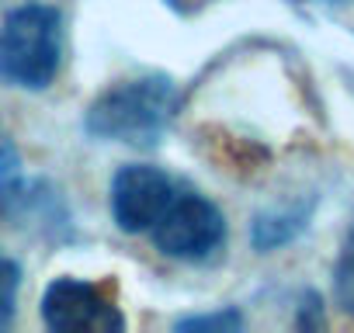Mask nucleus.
Returning a JSON list of instances; mask_svg holds the SVG:
<instances>
[{"instance_id":"obj_1","label":"nucleus","mask_w":354,"mask_h":333,"mask_svg":"<svg viewBox=\"0 0 354 333\" xmlns=\"http://www.w3.org/2000/svg\"><path fill=\"white\" fill-rule=\"evenodd\" d=\"M181 108V91L167 77H142V80H125L111 91H104L87 118L84 129L94 139H118L129 146H149L156 142L167 125L174 122Z\"/></svg>"},{"instance_id":"obj_2","label":"nucleus","mask_w":354,"mask_h":333,"mask_svg":"<svg viewBox=\"0 0 354 333\" xmlns=\"http://www.w3.org/2000/svg\"><path fill=\"white\" fill-rule=\"evenodd\" d=\"M49 4L15 8L0 25V77L25 91H46L59 73L63 28Z\"/></svg>"},{"instance_id":"obj_3","label":"nucleus","mask_w":354,"mask_h":333,"mask_svg":"<svg viewBox=\"0 0 354 333\" xmlns=\"http://www.w3.org/2000/svg\"><path fill=\"white\" fill-rule=\"evenodd\" d=\"M149 233L156 250L174 260H205L226 243V219L202 195H174Z\"/></svg>"},{"instance_id":"obj_4","label":"nucleus","mask_w":354,"mask_h":333,"mask_svg":"<svg viewBox=\"0 0 354 333\" xmlns=\"http://www.w3.org/2000/svg\"><path fill=\"white\" fill-rule=\"evenodd\" d=\"M174 198V184L163 171L129 163L111 181V216L122 233H149Z\"/></svg>"},{"instance_id":"obj_5","label":"nucleus","mask_w":354,"mask_h":333,"mask_svg":"<svg viewBox=\"0 0 354 333\" xmlns=\"http://www.w3.org/2000/svg\"><path fill=\"white\" fill-rule=\"evenodd\" d=\"M42 323L56 333H84V330H122L125 319L118 309L101 298V292L77 278H59L42 295Z\"/></svg>"},{"instance_id":"obj_6","label":"nucleus","mask_w":354,"mask_h":333,"mask_svg":"<svg viewBox=\"0 0 354 333\" xmlns=\"http://www.w3.org/2000/svg\"><path fill=\"white\" fill-rule=\"evenodd\" d=\"M302 226H306V212H295V216H261L254 222V243L261 250H274V247L295 240Z\"/></svg>"},{"instance_id":"obj_7","label":"nucleus","mask_w":354,"mask_h":333,"mask_svg":"<svg viewBox=\"0 0 354 333\" xmlns=\"http://www.w3.org/2000/svg\"><path fill=\"white\" fill-rule=\"evenodd\" d=\"M333 298L347 316H354V222L344 236V247H340V257L333 267Z\"/></svg>"},{"instance_id":"obj_8","label":"nucleus","mask_w":354,"mask_h":333,"mask_svg":"<svg viewBox=\"0 0 354 333\" xmlns=\"http://www.w3.org/2000/svg\"><path fill=\"white\" fill-rule=\"evenodd\" d=\"M18 184H21V160H18L15 142L0 129V216H4V209L18 195Z\"/></svg>"},{"instance_id":"obj_9","label":"nucleus","mask_w":354,"mask_h":333,"mask_svg":"<svg viewBox=\"0 0 354 333\" xmlns=\"http://www.w3.org/2000/svg\"><path fill=\"white\" fill-rule=\"evenodd\" d=\"M18 285H21V271L11 257L0 254V330L15 319V302H18Z\"/></svg>"},{"instance_id":"obj_10","label":"nucleus","mask_w":354,"mask_h":333,"mask_svg":"<svg viewBox=\"0 0 354 333\" xmlns=\"http://www.w3.org/2000/svg\"><path fill=\"white\" fill-rule=\"evenodd\" d=\"M177 330H240V316L236 312H216V316H192L181 319Z\"/></svg>"}]
</instances>
